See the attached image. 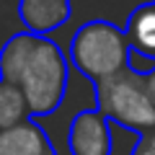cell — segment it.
I'll use <instances>...</instances> for the list:
<instances>
[{
    "label": "cell",
    "instance_id": "obj_1",
    "mask_svg": "<svg viewBox=\"0 0 155 155\" xmlns=\"http://www.w3.org/2000/svg\"><path fill=\"white\" fill-rule=\"evenodd\" d=\"M0 80L21 88L31 119H44L62 106L70 83V65L47 36L16 34L0 49Z\"/></svg>",
    "mask_w": 155,
    "mask_h": 155
},
{
    "label": "cell",
    "instance_id": "obj_6",
    "mask_svg": "<svg viewBox=\"0 0 155 155\" xmlns=\"http://www.w3.org/2000/svg\"><path fill=\"white\" fill-rule=\"evenodd\" d=\"M0 155H54V150L41 124L26 119L11 129H0Z\"/></svg>",
    "mask_w": 155,
    "mask_h": 155
},
{
    "label": "cell",
    "instance_id": "obj_4",
    "mask_svg": "<svg viewBox=\"0 0 155 155\" xmlns=\"http://www.w3.org/2000/svg\"><path fill=\"white\" fill-rule=\"evenodd\" d=\"M70 155H111V122L98 109H88L72 116L70 132Z\"/></svg>",
    "mask_w": 155,
    "mask_h": 155
},
{
    "label": "cell",
    "instance_id": "obj_11",
    "mask_svg": "<svg viewBox=\"0 0 155 155\" xmlns=\"http://www.w3.org/2000/svg\"><path fill=\"white\" fill-rule=\"evenodd\" d=\"M142 83H145V93H147L150 101L155 104V72H150L147 78H142Z\"/></svg>",
    "mask_w": 155,
    "mask_h": 155
},
{
    "label": "cell",
    "instance_id": "obj_3",
    "mask_svg": "<svg viewBox=\"0 0 155 155\" xmlns=\"http://www.w3.org/2000/svg\"><path fill=\"white\" fill-rule=\"evenodd\" d=\"M93 88H96V109L111 124L127 127L137 134L155 129V104L145 93V83L140 75L122 70L96 83Z\"/></svg>",
    "mask_w": 155,
    "mask_h": 155
},
{
    "label": "cell",
    "instance_id": "obj_5",
    "mask_svg": "<svg viewBox=\"0 0 155 155\" xmlns=\"http://www.w3.org/2000/svg\"><path fill=\"white\" fill-rule=\"evenodd\" d=\"M70 0H21L18 3V18L28 34L47 36L49 31L65 26L70 18Z\"/></svg>",
    "mask_w": 155,
    "mask_h": 155
},
{
    "label": "cell",
    "instance_id": "obj_2",
    "mask_svg": "<svg viewBox=\"0 0 155 155\" xmlns=\"http://www.w3.org/2000/svg\"><path fill=\"white\" fill-rule=\"evenodd\" d=\"M129 41L124 28L109 21H88L75 31L70 41V62L85 80L101 83L116 72L127 70Z\"/></svg>",
    "mask_w": 155,
    "mask_h": 155
},
{
    "label": "cell",
    "instance_id": "obj_8",
    "mask_svg": "<svg viewBox=\"0 0 155 155\" xmlns=\"http://www.w3.org/2000/svg\"><path fill=\"white\" fill-rule=\"evenodd\" d=\"M26 119H31V114L21 88L0 80V129H11Z\"/></svg>",
    "mask_w": 155,
    "mask_h": 155
},
{
    "label": "cell",
    "instance_id": "obj_9",
    "mask_svg": "<svg viewBox=\"0 0 155 155\" xmlns=\"http://www.w3.org/2000/svg\"><path fill=\"white\" fill-rule=\"evenodd\" d=\"M127 70L134 72V75H140V78H147L150 72H155V57L142 54V52H137V49H132V47H129V54H127Z\"/></svg>",
    "mask_w": 155,
    "mask_h": 155
},
{
    "label": "cell",
    "instance_id": "obj_10",
    "mask_svg": "<svg viewBox=\"0 0 155 155\" xmlns=\"http://www.w3.org/2000/svg\"><path fill=\"white\" fill-rule=\"evenodd\" d=\"M132 155H155V129L140 134L134 147H132Z\"/></svg>",
    "mask_w": 155,
    "mask_h": 155
},
{
    "label": "cell",
    "instance_id": "obj_7",
    "mask_svg": "<svg viewBox=\"0 0 155 155\" xmlns=\"http://www.w3.org/2000/svg\"><path fill=\"white\" fill-rule=\"evenodd\" d=\"M124 36L132 49L155 57V0L137 5L132 11L127 26H124Z\"/></svg>",
    "mask_w": 155,
    "mask_h": 155
}]
</instances>
